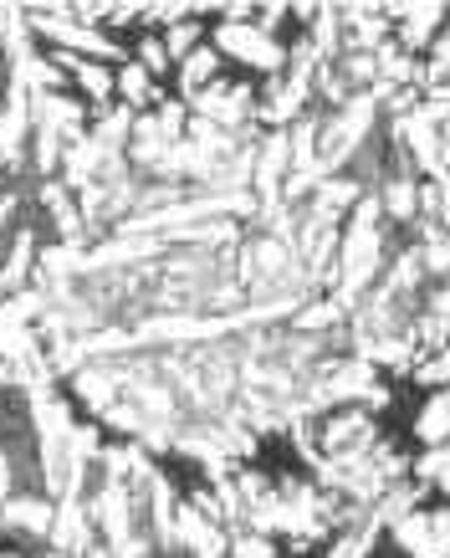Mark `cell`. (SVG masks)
Returning <instances> with one entry per match:
<instances>
[{"mask_svg":"<svg viewBox=\"0 0 450 558\" xmlns=\"http://www.w3.org/2000/svg\"><path fill=\"white\" fill-rule=\"evenodd\" d=\"M210 47L220 51V62L231 57V62H241V68H251V72H277L287 68V47L282 41H271L256 21H220L216 26V36H210Z\"/></svg>","mask_w":450,"mask_h":558,"instance_id":"obj_1","label":"cell"},{"mask_svg":"<svg viewBox=\"0 0 450 558\" xmlns=\"http://www.w3.org/2000/svg\"><path fill=\"white\" fill-rule=\"evenodd\" d=\"M220 68H226V62H220V51L210 47V41H200V47L180 62V87L195 98V93H205L210 83H220Z\"/></svg>","mask_w":450,"mask_h":558,"instance_id":"obj_2","label":"cell"},{"mask_svg":"<svg viewBox=\"0 0 450 558\" xmlns=\"http://www.w3.org/2000/svg\"><path fill=\"white\" fill-rule=\"evenodd\" d=\"M51 518H57V508H51L47 497H36V492H26V497H11L5 502V523L11 527H26V533H51Z\"/></svg>","mask_w":450,"mask_h":558,"instance_id":"obj_3","label":"cell"}]
</instances>
